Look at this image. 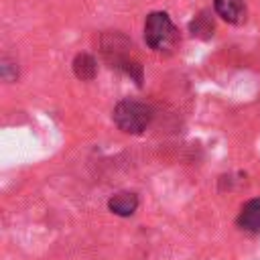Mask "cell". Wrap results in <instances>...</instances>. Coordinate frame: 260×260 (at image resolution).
Listing matches in <instances>:
<instances>
[{"mask_svg": "<svg viewBox=\"0 0 260 260\" xmlns=\"http://www.w3.org/2000/svg\"><path fill=\"white\" fill-rule=\"evenodd\" d=\"M100 47L110 67L126 73L130 79L136 81V85H142V65L134 57V45L128 37H124L118 30H110L102 37Z\"/></svg>", "mask_w": 260, "mask_h": 260, "instance_id": "obj_1", "label": "cell"}, {"mask_svg": "<svg viewBox=\"0 0 260 260\" xmlns=\"http://www.w3.org/2000/svg\"><path fill=\"white\" fill-rule=\"evenodd\" d=\"M236 223L250 234H260V197L250 199L242 205Z\"/></svg>", "mask_w": 260, "mask_h": 260, "instance_id": "obj_4", "label": "cell"}, {"mask_svg": "<svg viewBox=\"0 0 260 260\" xmlns=\"http://www.w3.org/2000/svg\"><path fill=\"white\" fill-rule=\"evenodd\" d=\"M144 41L152 51H171L177 45V28L167 12H150L144 22Z\"/></svg>", "mask_w": 260, "mask_h": 260, "instance_id": "obj_3", "label": "cell"}, {"mask_svg": "<svg viewBox=\"0 0 260 260\" xmlns=\"http://www.w3.org/2000/svg\"><path fill=\"white\" fill-rule=\"evenodd\" d=\"M73 73L81 81H91L98 75V63L89 53H79L73 59Z\"/></svg>", "mask_w": 260, "mask_h": 260, "instance_id": "obj_7", "label": "cell"}, {"mask_svg": "<svg viewBox=\"0 0 260 260\" xmlns=\"http://www.w3.org/2000/svg\"><path fill=\"white\" fill-rule=\"evenodd\" d=\"M213 18L209 16V12L207 10H203V12H199L193 20H191V24H189V30H191V35L193 37H199V39H209L211 35H213Z\"/></svg>", "mask_w": 260, "mask_h": 260, "instance_id": "obj_8", "label": "cell"}, {"mask_svg": "<svg viewBox=\"0 0 260 260\" xmlns=\"http://www.w3.org/2000/svg\"><path fill=\"white\" fill-rule=\"evenodd\" d=\"M0 75H2V79L12 81V79H16V77H18V67H16L12 61L2 59V65H0Z\"/></svg>", "mask_w": 260, "mask_h": 260, "instance_id": "obj_9", "label": "cell"}, {"mask_svg": "<svg viewBox=\"0 0 260 260\" xmlns=\"http://www.w3.org/2000/svg\"><path fill=\"white\" fill-rule=\"evenodd\" d=\"M112 120L118 126V130L126 134H142L152 120V108L144 102L126 98L116 104L112 112Z\"/></svg>", "mask_w": 260, "mask_h": 260, "instance_id": "obj_2", "label": "cell"}, {"mask_svg": "<svg viewBox=\"0 0 260 260\" xmlns=\"http://www.w3.org/2000/svg\"><path fill=\"white\" fill-rule=\"evenodd\" d=\"M138 207V195L134 191H118L108 199V209L120 217H130Z\"/></svg>", "mask_w": 260, "mask_h": 260, "instance_id": "obj_5", "label": "cell"}, {"mask_svg": "<svg viewBox=\"0 0 260 260\" xmlns=\"http://www.w3.org/2000/svg\"><path fill=\"white\" fill-rule=\"evenodd\" d=\"M213 8L230 24H242L246 20V4L242 0H213Z\"/></svg>", "mask_w": 260, "mask_h": 260, "instance_id": "obj_6", "label": "cell"}]
</instances>
